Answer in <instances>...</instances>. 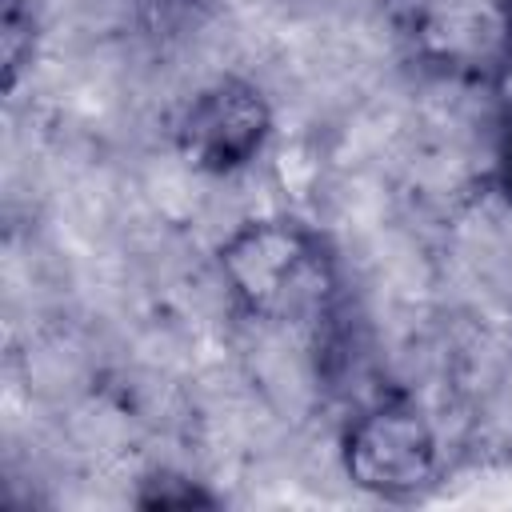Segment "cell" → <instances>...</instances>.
Masks as SVG:
<instances>
[{"label":"cell","instance_id":"6","mask_svg":"<svg viewBox=\"0 0 512 512\" xmlns=\"http://www.w3.org/2000/svg\"><path fill=\"white\" fill-rule=\"evenodd\" d=\"M496 188L512 204V120H504V136L496 148Z\"/></svg>","mask_w":512,"mask_h":512},{"label":"cell","instance_id":"4","mask_svg":"<svg viewBox=\"0 0 512 512\" xmlns=\"http://www.w3.org/2000/svg\"><path fill=\"white\" fill-rule=\"evenodd\" d=\"M36 48V16L28 0H4L0 8V56H4V88L12 92L20 72L32 64Z\"/></svg>","mask_w":512,"mask_h":512},{"label":"cell","instance_id":"1","mask_svg":"<svg viewBox=\"0 0 512 512\" xmlns=\"http://www.w3.org/2000/svg\"><path fill=\"white\" fill-rule=\"evenodd\" d=\"M220 276L260 320L324 316L336 268L324 240L300 220H244L216 252Z\"/></svg>","mask_w":512,"mask_h":512},{"label":"cell","instance_id":"2","mask_svg":"<svg viewBox=\"0 0 512 512\" xmlns=\"http://www.w3.org/2000/svg\"><path fill=\"white\" fill-rule=\"evenodd\" d=\"M340 460L356 488L384 500H412L436 480L440 448L420 408L408 400H380L344 428Z\"/></svg>","mask_w":512,"mask_h":512},{"label":"cell","instance_id":"7","mask_svg":"<svg viewBox=\"0 0 512 512\" xmlns=\"http://www.w3.org/2000/svg\"><path fill=\"white\" fill-rule=\"evenodd\" d=\"M500 32H504V60H512V0H496Z\"/></svg>","mask_w":512,"mask_h":512},{"label":"cell","instance_id":"5","mask_svg":"<svg viewBox=\"0 0 512 512\" xmlns=\"http://www.w3.org/2000/svg\"><path fill=\"white\" fill-rule=\"evenodd\" d=\"M140 508H192V504H216L212 492H204L196 480L176 476V472H152L144 488L136 492Z\"/></svg>","mask_w":512,"mask_h":512},{"label":"cell","instance_id":"3","mask_svg":"<svg viewBox=\"0 0 512 512\" xmlns=\"http://www.w3.org/2000/svg\"><path fill=\"white\" fill-rule=\"evenodd\" d=\"M268 132H272V108L264 92L248 80L224 76L200 88L184 104L176 120V148L192 168L228 176L256 160Z\"/></svg>","mask_w":512,"mask_h":512}]
</instances>
